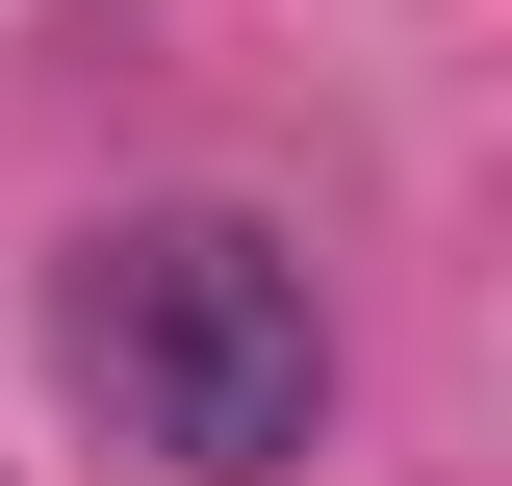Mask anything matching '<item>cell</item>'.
<instances>
[{
  "mask_svg": "<svg viewBox=\"0 0 512 486\" xmlns=\"http://www.w3.org/2000/svg\"><path fill=\"white\" fill-rule=\"evenodd\" d=\"M52 359L154 486H308L333 461V282L256 205H103L52 282Z\"/></svg>",
  "mask_w": 512,
  "mask_h": 486,
  "instance_id": "1",
  "label": "cell"
}]
</instances>
